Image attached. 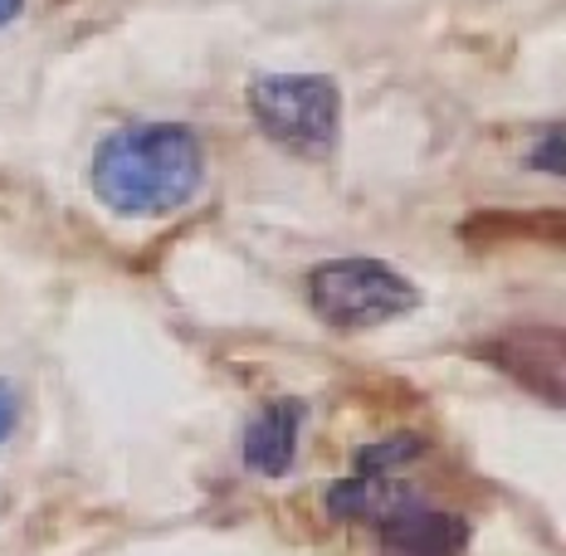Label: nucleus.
Instances as JSON below:
<instances>
[{
	"mask_svg": "<svg viewBox=\"0 0 566 556\" xmlns=\"http://www.w3.org/2000/svg\"><path fill=\"white\" fill-rule=\"evenodd\" d=\"M206 181L200 137L181 123L123 127L93 151V191L113 216H167Z\"/></svg>",
	"mask_w": 566,
	"mask_h": 556,
	"instance_id": "nucleus-1",
	"label": "nucleus"
},
{
	"mask_svg": "<svg viewBox=\"0 0 566 556\" xmlns=\"http://www.w3.org/2000/svg\"><path fill=\"white\" fill-rule=\"evenodd\" d=\"M250 113L259 133L293 157H333L342 133V93L323 74H259L250 84Z\"/></svg>",
	"mask_w": 566,
	"mask_h": 556,
	"instance_id": "nucleus-2",
	"label": "nucleus"
},
{
	"mask_svg": "<svg viewBox=\"0 0 566 556\" xmlns=\"http://www.w3.org/2000/svg\"><path fill=\"white\" fill-rule=\"evenodd\" d=\"M308 303L337 333H367V327L396 323L420 303L416 283L396 274L381 259H333L308 274Z\"/></svg>",
	"mask_w": 566,
	"mask_h": 556,
	"instance_id": "nucleus-3",
	"label": "nucleus"
},
{
	"mask_svg": "<svg viewBox=\"0 0 566 556\" xmlns=\"http://www.w3.org/2000/svg\"><path fill=\"white\" fill-rule=\"evenodd\" d=\"M464 547H469V523L454 513L406 503L381 517V556H459Z\"/></svg>",
	"mask_w": 566,
	"mask_h": 556,
	"instance_id": "nucleus-4",
	"label": "nucleus"
},
{
	"mask_svg": "<svg viewBox=\"0 0 566 556\" xmlns=\"http://www.w3.org/2000/svg\"><path fill=\"white\" fill-rule=\"evenodd\" d=\"M499 371H509L513 381L533 386L537 396H552V406H562V337L557 333H509L493 347H483Z\"/></svg>",
	"mask_w": 566,
	"mask_h": 556,
	"instance_id": "nucleus-5",
	"label": "nucleus"
},
{
	"mask_svg": "<svg viewBox=\"0 0 566 556\" xmlns=\"http://www.w3.org/2000/svg\"><path fill=\"white\" fill-rule=\"evenodd\" d=\"M298 430H303V406L298 400H274L250 420L244 430V464L264 479H279V473L293 469V454H298Z\"/></svg>",
	"mask_w": 566,
	"mask_h": 556,
	"instance_id": "nucleus-6",
	"label": "nucleus"
},
{
	"mask_svg": "<svg viewBox=\"0 0 566 556\" xmlns=\"http://www.w3.org/2000/svg\"><path fill=\"white\" fill-rule=\"evenodd\" d=\"M15 416H20V406H15V390H10V386H0V440H10V430H15Z\"/></svg>",
	"mask_w": 566,
	"mask_h": 556,
	"instance_id": "nucleus-7",
	"label": "nucleus"
},
{
	"mask_svg": "<svg viewBox=\"0 0 566 556\" xmlns=\"http://www.w3.org/2000/svg\"><path fill=\"white\" fill-rule=\"evenodd\" d=\"M533 167H537V171L552 167V176H562V137H557V133H552V147H542L537 157H533Z\"/></svg>",
	"mask_w": 566,
	"mask_h": 556,
	"instance_id": "nucleus-8",
	"label": "nucleus"
},
{
	"mask_svg": "<svg viewBox=\"0 0 566 556\" xmlns=\"http://www.w3.org/2000/svg\"><path fill=\"white\" fill-rule=\"evenodd\" d=\"M20 6H25V0H0V25H10V20L20 15Z\"/></svg>",
	"mask_w": 566,
	"mask_h": 556,
	"instance_id": "nucleus-9",
	"label": "nucleus"
}]
</instances>
